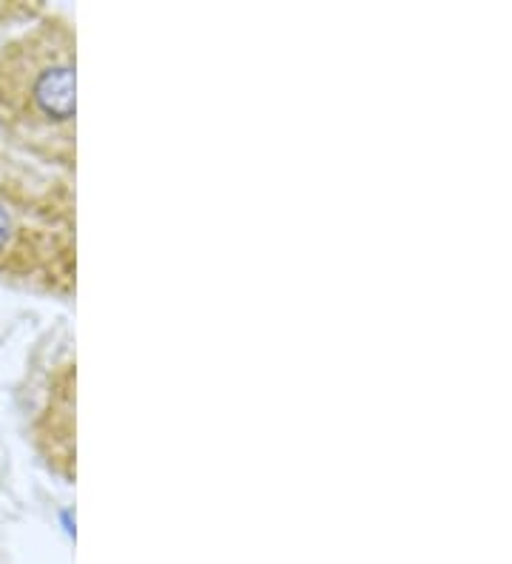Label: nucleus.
<instances>
[{
	"label": "nucleus",
	"mask_w": 512,
	"mask_h": 564,
	"mask_svg": "<svg viewBox=\"0 0 512 564\" xmlns=\"http://www.w3.org/2000/svg\"><path fill=\"white\" fill-rule=\"evenodd\" d=\"M0 280L61 300L77 291L72 180L9 149H0Z\"/></svg>",
	"instance_id": "obj_2"
},
{
	"label": "nucleus",
	"mask_w": 512,
	"mask_h": 564,
	"mask_svg": "<svg viewBox=\"0 0 512 564\" xmlns=\"http://www.w3.org/2000/svg\"><path fill=\"white\" fill-rule=\"evenodd\" d=\"M77 32L63 14L0 46V138L46 169H77Z\"/></svg>",
	"instance_id": "obj_1"
},
{
	"label": "nucleus",
	"mask_w": 512,
	"mask_h": 564,
	"mask_svg": "<svg viewBox=\"0 0 512 564\" xmlns=\"http://www.w3.org/2000/svg\"><path fill=\"white\" fill-rule=\"evenodd\" d=\"M34 445L48 470L75 482V359L55 368L43 411L34 422Z\"/></svg>",
	"instance_id": "obj_3"
}]
</instances>
